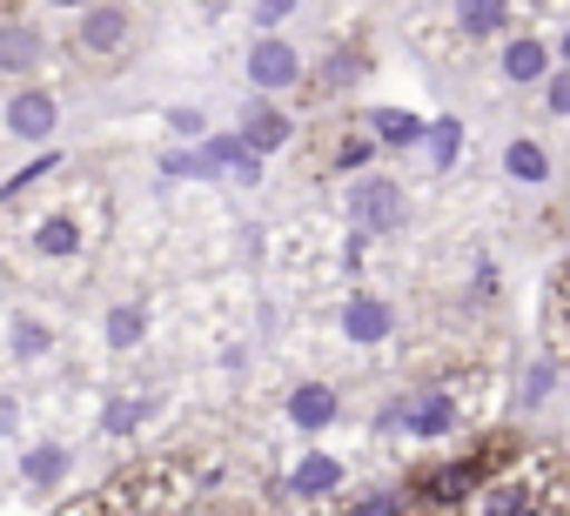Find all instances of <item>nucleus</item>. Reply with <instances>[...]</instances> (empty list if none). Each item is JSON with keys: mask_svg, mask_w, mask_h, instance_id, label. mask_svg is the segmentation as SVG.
<instances>
[{"mask_svg": "<svg viewBox=\"0 0 570 516\" xmlns=\"http://www.w3.org/2000/svg\"><path fill=\"white\" fill-rule=\"evenodd\" d=\"M195 509H202V476L181 456H148L75 496L61 516H195Z\"/></svg>", "mask_w": 570, "mask_h": 516, "instance_id": "obj_1", "label": "nucleus"}, {"mask_svg": "<svg viewBox=\"0 0 570 516\" xmlns=\"http://www.w3.org/2000/svg\"><path fill=\"white\" fill-rule=\"evenodd\" d=\"M563 496H570L563 463H557L550 449H523V456H510V463L470 496L463 516H550Z\"/></svg>", "mask_w": 570, "mask_h": 516, "instance_id": "obj_2", "label": "nucleus"}, {"mask_svg": "<svg viewBox=\"0 0 570 516\" xmlns=\"http://www.w3.org/2000/svg\"><path fill=\"white\" fill-rule=\"evenodd\" d=\"M135 48H141V21H135L128 0H95V8H81L75 28H68V61L88 68V75L128 68Z\"/></svg>", "mask_w": 570, "mask_h": 516, "instance_id": "obj_3", "label": "nucleus"}, {"mask_svg": "<svg viewBox=\"0 0 570 516\" xmlns=\"http://www.w3.org/2000/svg\"><path fill=\"white\" fill-rule=\"evenodd\" d=\"M0 128H8V141H28V148L55 141L61 135V95L41 88V81H21L8 101H0Z\"/></svg>", "mask_w": 570, "mask_h": 516, "instance_id": "obj_4", "label": "nucleus"}, {"mask_svg": "<svg viewBox=\"0 0 570 516\" xmlns=\"http://www.w3.org/2000/svg\"><path fill=\"white\" fill-rule=\"evenodd\" d=\"M557 68V48L543 34H503L497 41V81L503 88H543Z\"/></svg>", "mask_w": 570, "mask_h": 516, "instance_id": "obj_5", "label": "nucleus"}, {"mask_svg": "<svg viewBox=\"0 0 570 516\" xmlns=\"http://www.w3.org/2000/svg\"><path fill=\"white\" fill-rule=\"evenodd\" d=\"M350 215H356V228H363V235H383V228H396V221L410 215V201H403V181H396V175H363V181L350 188Z\"/></svg>", "mask_w": 570, "mask_h": 516, "instance_id": "obj_6", "label": "nucleus"}, {"mask_svg": "<svg viewBox=\"0 0 570 516\" xmlns=\"http://www.w3.org/2000/svg\"><path fill=\"white\" fill-rule=\"evenodd\" d=\"M248 88L268 101V95H289V88H303V54L289 48V41H275V34H262L255 48H248Z\"/></svg>", "mask_w": 570, "mask_h": 516, "instance_id": "obj_7", "label": "nucleus"}, {"mask_svg": "<svg viewBox=\"0 0 570 516\" xmlns=\"http://www.w3.org/2000/svg\"><path fill=\"white\" fill-rule=\"evenodd\" d=\"M48 34L28 21V14H8V21H0V75H8V81H35L41 68H48Z\"/></svg>", "mask_w": 570, "mask_h": 516, "instance_id": "obj_8", "label": "nucleus"}, {"mask_svg": "<svg viewBox=\"0 0 570 516\" xmlns=\"http://www.w3.org/2000/svg\"><path fill=\"white\" fill-rule=\"evenodd\" d=\"M343 336L356 343V349H383L390 336H396V309L376 296V289H356V296H343Z\"/></svg>", "mask_w": 570, "mask_h": 516, "instance_id": "obj_9", "label": "nucleus"}, {"mask_svg": "<svg viewBox=\"0 0 570 516\" xmlns=\"http://www.w3.org/2000/svg\"><path fill=\"white\" fill-rule=\"evenodd\" d=\"M336 489H343V463H336V456H323V449L296 456L289 483H282V496H289V503H330Z\"/></svg>", "mask_w": 570, "mask_h": 516, "instance_id": "obj_10", "label": "nucleus"}, {"mask_svg": "<svg viewBox=\"0 0 570 516\" xmlns=\"http://www.w3.org/2000/svg\"><path fill=\"white\" fill-rule=\"evenodd\" d=\"M456 429V396L450 389H423V396H403V436L416 443H436Z\"/></svg>", "mask_w": 570, "mask_h": 516, "instance_id": "obj_11", "label": "nucleus"}, {"mask_svg": "<svg viewBox=\"0 0 570 516\" xmlns=\"http://www.w3.org/2000/svg\"><path fill=\"white\" fill-rule=\"evenodd\" d=\"M235 135L248 141V155H275V148H289V141H296V121L282 115L275 101H262V95H255V101L242 108V128H235Z\"/></svg>", "mask_w": 570, "mask_h": 516, "instance_id": "obj_12", "label": "nucleus"}, {"mask_svg": "<svg viewBox=\"0 0 570 516\" xmlns=\"http://www.w3.org/2000/svg\"><path fill=\"white\" fill-rule=\"evenodd\" d=\"M503 175H510L517 188H550L557 161H550V148H543L537 135H510V141H503Z\"/></svg>", "mask_w": 570, "mask_h": 516, "instance_id": "obj_13", "label": "nucleus"}, {"mask_svg": "<svg viewBox=\"0 0 570 516\" xmlns=\"http://www.w3.org/2000/svg\"><path fill=\"white\" fill-rule=\"evenodd\" d=\"M202 168H208V175H235V181L248 188V181L262 175V155H248L242 135H208V141H202Z\"/></svg>", "mask_w": 570, "mask_h": 516, "instance_id": "obj_14", "label": "nucleus"}, {"mask_svg": "<svg viewBox=\"0 0 570 516\" xmlns=\"http://www.w3.org/2000/svg\"><path fill=\"white\" fill-rule=\"evenodd\" d=\"M336 416H343V396H336L330 383H296V389H289V423H296V429L316 436V429H330Z\"/></svg>", "mask_w": 570, "mask_h": 516, "instance_id": "obj_15", "label": "nucleus"}, {"mask_svg": "<svg viewBox=\"0 0 570 516\" xmlns=\"http://www.w3.org/2000/svg\"><path fill=\"white\" fill-rule=\"evenodd\" d=\"M456 34L463 41H503L510 34V0H456Z\"/></svg>", "mask_w": 570, "mask_h": 516, "instance_id": "obj_16", "label": "nucleus"}, {"mask_svg": "<svg viewBox=\"0 0 570 516\" xmlns=\"http://www.w3.org/2000/svg\"><path fill=\"white\" fill-rule=\"evenodd\" d=\"M61 476H68V449L61 443H35L21 456V483L28 489H61Z\"/></svg>", "mask_w": 570, "mask_h": 516, "instance_id": "obj_17", "label": "nucleus"}, {"mask_svg": "<svg viewBox=\"0 0 570 516\" xmlns=\"http://www.w3.org/2000/svg\"><path fill=\"white\" fill-rule=\"evenodd\" d=\"M35 248H41V255H55V262H75L88 241H81V221H75V215H48V221L35 228Z\"/></svg>", "mask_w": 570, "mask_h": 516, "instance_id": "obj_18", "label": "nucleus"}, {"mask_svg": "<svg viewBox=\"0 0 570 516\" xmlns=\"http://www.w3.org/2000/svg\"><path fill=\"white\" fill-rule=\"evenodd\" d=\"M543 329H550V343L570 356V262L557 269V282H550V302H543Z\"/></svg>", "mask_w": 570, "mask_h": 516, "instance_id": "obj_19", "label": "nucleus"}, {"mask_svg": "<svg viewBox=\"0 0 570 516\" xmlns=\"http://www.w3.org/2000/svg\"><path fill=\"white\" fill-rule=\"evenodd\" d=\"M370 141H383V148H410V141H423V121L416 115H403V108H383V115H370Z\"/></svg>", "mask_w": 570, "mask_h": 516, "instance_id": "obj_20", "label": "nucleus"}, {"mask_svg": "<svg viewBox=\"0 0 570 516\" xmlns=\"http://www.w3.org/2000/svg\"><path fill=\"white\" fill-rule=\"evenodd\" d=\"M550 389H557V363H550V356H537V363L523 369V383H517V403H523V409H537Z\"/></svg>", "mask_w": 570, "mask_h": 516, "instance_id": "obj_21", "label": "nucleus"}, {"mask_svg": "<svg viewBox=\"0 0 570 516\" xmlns=\"http://www.w3.org/2000/svg\"><path fill=\"white\" fill-rule=\"evenodd\" d=\"M423 135H430V161H436V168H450V161H456V148H463V121H456V115H443V121H436V128H423Z\"/></svg>", "mask_w": 570, "mask_h": 516, "instance_id": "obj_22", "label": "nucleus"}, {"mask_svg": "<svg viewBox=\"0 0 570 516\" xmlns=\"http://www.w3.org/2000/svg\"><path fill=\"white\" fill-rule=\"evenodd\" d=\"M141 329H148V316H141L135 302L108 316V343H115V349H135V343H141Z\"/></svg>", "mask_w": 570, "mask_h": 516, "instance_id": "obj_23", "label": "nucleus"}, {"mask_svg": "<svg viewBox=\"0 0 570 516\" xmlns=\"http://www.w3.org/2000/svg\"><path fill=\"white\" fill-rule=\"evenodd\" d=\"M48 349H55V336H48L35 316H14V356H28V363H35V356H48Z\"/></svg>", "mask_w": 570, "mask_h": 516, "instance_id": "obj_24", "label": "nucleus"}, {"mask_svg": "<svg viewBox=\"0 0 570 516\" xmlns=\"http://www.w3.org/2000/svg\"><path fill=\"white\" fill-rule=\"evenodd\" d=\"M543 115H550V121H570V68H550V81H543Z\"/></svg>", "mask_w": 570, "mask_h": 516, "instance_id": "obj_25", "label": "nucleus"}, {"mask_svg": "<svg viewBox=\"0 0 570 516\" xmlns=\"http://www.w3.org/2000/svg\"><path fill=\"white\" fill-rule=\"evenodd\" d=\"M55 168H61V155H41V161H28V168H21V175L8 181V201H14V195H28V188H35L41 175H55Z\"/></svg>", "mask_w": 570, "mask_h": 516, "instance_id": "obj_26", "label": "nucleus"}, {"mask_svg": "<svg viewBox=\"0 0 570 516\" xmlns=\"http://www.w3.org/2000/svg\"><path fill=\"white\" fill-rule=\"evenodd\" d=\"M135 423H141V403H108V409H101V429H108V436H128Z\"/></svg>", "mask_w": 570, "mask_h": 516, "instance_id": "obj_27", "label": "nucleus"}, {"mask_svg": "<svg viewBox=\"0 0 570 516\" xmlns=\"http://www.w3.org/2000/svg\"><path fill=\"white\" fill-rule=\"evenodd\" d=\"M370 155H376V141H370V135H356V141H343V148H336V168H363Z\"/></svg>", "mask_w": 570, "mask_h": 516, "instance_id": "obj_28", "label": "nucleus"}, {"mask_svg": "<svg viewBox=\"0 0 570 516\" xmlns=\"http://www.w3.org/2000/svg\"><path fill=\"white\" fill-rule=\"evenodd\" d=\"M289 8H296V0H255V28H275Z\"/></svg>", "mask_w": 570, "mask_h": 516, "instance_id": "obj_29", "label": "nucleus"}, {"mask_svg": "<svg viewBox=\"0 0 570 516\" xmlns=\"http://www.w3.org/2000/svg\"><path fill=\"white\" fill-rule=\"evenodd\" d=\"M14 429H21V403L0 389V436H14Z\"/></svg>", "mask_w": 570, "mask_h": 516, "instance_id": "obj_30", "label": "nucleus"}, {"mask_svg": "<svg viewBox=\"0 0 570 516\" xmlns=\"http://www.w3.org/2000/svg\"><path fill=\"white\" fill-rule=\"evenodd\" d=\"M168 128H175V135H202V115H195V108H175Z\"/></svg>", "mask_w": 570, "mask_h": 516, "instance_id": "obj_31", "label": "nucleus"}, {"mask_svg": "<svg viewBox=\"0 0 570 516\" xmlns=\"http://www.w3.org/2000/svg\"><path fill=\"white\" fill-rule=\"evenodd\" d=\"M48 8H68V14H81V8H95V0H48Z\"/></svg>", "mask_w": 570, "mask_h": 516, "instance_id": "obj_32", "label": "nucleus"}, {"mask_svg": "<svg viewBox=\"0 0 570 516\" xmlns=\"http://www.w3.org/2000/svg\"><path fill=\"white\" fill-rule=\"evenodd\" d=\"M557 61H563V68H570V34H563V41H557Z\"/></svg>", "mask_w": 570, "mask_h": 516, "instance_id": "obj_33", "label": "nucleus"}]
</instances>
